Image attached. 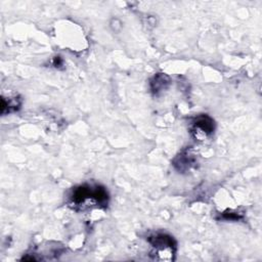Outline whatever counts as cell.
<instances>
[{"mask_svg": "<svg viewBox=\"0 0 262 262\" xmlns=\"http://www.w3.org/2000/svg\"><path fill=\"white\" fill-rule=\"evenodd\" d=\"M108 193L104 187L100 186H89V185H81L76 187L72 195V201L74 204H82L87 200H91L96 203L97 205H106L108 204Z\"/></svg>", "mask_w": 262, "mask_h": 262, "instance_id": "6da1fadb", "label": "cell"}, {"mask_svg": "<svg viewBox=\"0 0 262 262\" xmlns=\"http://www.w3.org/2000/svg\"><path fill=\"white\" fill-rule=\"evenodd\" d=\"M214 131V121L207 115L199 116L193 123L192 132L199 140L207 138Z\"/></svg>", "mask_w": 262, "mask_h": 262, "instance_id": "7a4b0ae2", "label": "cell"}, {"mask_svg": "<svg viewBox=\"0 0 262 262\" xmlns=\"http://www.w3.org/2000/svg\"><path fill=\"white\" fill-rule=\"evenodd\" d=\"M150 243L153 245L154 248L157 251H163V250H174L175 248V241L173 240L172 237L165 235V234H159L149 239Z\"/></svg>", "mask_w": 262, "mask_h": 262, "instance_id": "3957f363", "label": "cell"}, {"mask_svg": "<svg viewBox=\"0 0 262 262\" xmlns=\"http://www.w3.org/2000/svg\"><path fill=\"white\" fill-rule=\"evenodd\" d=\"M169 83H170V80L166 75L158 74L151 81V88H152L153 92L158 93L160 91L166 89Z\"/></svg>", "mask_w": 262, "mask_h": 262, "instance_id": "277c9868", "label": "cell"}, {"mask_svg": "<svg viewBox=\"0 0 262 262\" xmlns=\"http://www.w3.org/2000/svg\"><path fill=\"white\" fill-rule=\"evenodd\" d=\"M21 106V104L19 103L18 98H8V100L6 101V99L4 97H2L1 99V113L5 114L10 113V112H14L19 109V107Z\"/></svg>", "mask_w": 262, "mask_h": 262, "instance_id": "5b68a950", "label": "cell"}, {"mask_svg": "<svg viewBox=\"0 0 262 262\" xmlns=\"http://www.w3.org/2000/svg\"><path fill=\"white\" fill-rule=\"evenodd\" d=\"M193 162H194V160L191 158V156L185 154V155H180L179 157H177L174 165H175V167L178 170L183 171L184 169L190 168V166L193 164Z\"/></svg>", "mask_w": 262, "mask_h": 262, "instance_id": "8992f818", "label": "cell"}]
</instances>
